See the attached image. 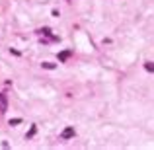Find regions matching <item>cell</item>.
Wrapping results in <instances>:
<instances>
[{
	"label": "cell",
	"mask_w": 154,
	"mask_h": 150,
	"mask_svg": "<svg viewBox=\"0 0 154 150\" xmlns=\"http://www.w3.org/2000/svg\"><path fill=\"white\" fill-rule=\"evenodd\" d=\"M72 137H74V129L72 127H66L65 131H63V133H61V139H72Z\"/></svg>",
	"instance_id": "cell-1"
},
{
	"label": "cell",
	"mask_w": 154,
	"mask_h": 150,
	"mask_svg": "<svg viewBox=\"0 0 154 150\" xmlns=\"http://www.w3.org/2000/svg\"><path fill=\"white\" fill-rule=\"evenodd\" d=\"M8 109V99H6V94L2 92L0 94V111H6Z\"/></svg>",
	"instance_id": "cell-2"
},
{
	"label": "cell",
	"mask_w": 154,
	"mask_h": 150,
	"mask_svg": "<svg viewBox=\"0 0 154 150\" xmlns=\"http://www.w3.org/2000/svg\"><path fill=\"white\" fill-rule=\"evenodd\" d=\"M41 66H43V68H47V70H55V68H57L55 63H41Z\"/></svg>",
	"instance_id": "cell-3"
},
{
	"label": "cell",
	"mask_w": 154,
	"mask_h": 150,
	"mask_svg": "<svg viewBox=\"0 0 154 150\" xmlns=\"http://www.w3.org/2000/svg\"><path fill=\"white\" fill-rule=\"evenodd\" d=\"M68 57H70V51H63V53L59 55V61L63 63V61H66V59H68Z\"/></svg>",
	"instance_id": "cell-4"
},
{
	"label": "cell",
	"mask_w": 154,
	"mask_h": 150,
	"mask_svg": "<svg viewBox=\"0 0 154 150\" xmlns=\"http://www.w3.org/2000/svg\"><path fill=\"white\" fill-rule=\"evenodd\" d=\"M144 68H146L148 72H154V63H144Z\"/></svg>",
	"instance_id": "cell-5"
},
{
	"label": "cell",
	"mask_w": 154,
	"mask_h": 150,
	"mask_svg": "<svg viewBox=\"0 0 154 150\" xmlns=\"http://www.w3.org/2000/svg\"><path fill=\"white\" fill-rule=\"evenodd\" d=\"M18 123H22V119H20V117H14V119L8 121V125H18Z\"/></svg>",
	"instance_id": "cell-6"
},
{
	"label": "cell",
	"mask_w": 154,
	"mask_h": 150,
	"mask_svg": "<svg viewBox=\"0 0 154 150\" xmlns=\"http://www.w3.org/2000/svg\"><path fill=\"white\" fill-rule=\"evenodd\" d=\"M33 135H35V125H33V127L29 129V133H27V135H25V139H31Z\"/></svg>",
	"instance_id": "cell-7"
}]
</instances>
